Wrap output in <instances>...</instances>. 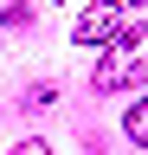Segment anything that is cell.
Instances as JSON below:
<instances>
[{
	"label": "cell",
	"mask_w": 148,
	"mask_h": 155,
	"mask_svg": "<svg viewBox=\"0 0 148 155\" xmlns=\"http://www.w3.org/2000/svg\"><path fill=\"white\" fill-rule=\"evenodd\" d=\"M129 7H135V0H129Z\"/></svg>",
	"instance_id": "cell-5"
},
{
	"label": "cell",
	"mask_w": 148,
	"mask_h": 155,
	"mask_svg": "<svg viewBox=\"0 0 148 155\" xmlns=\"http://www.w3.org/2000/svg\"><path fill=\"white\" fill-rule=\"evenodd\" d=\"M129 0H90V7L77 13V26H71V39L77 45H109V39H122L129 32Z\"/></svg>",
	"instance_id": "cell-2"
},
{
	"label": "cell",
	"mask_w": 148,
	"mask_h": 155,
	"mask_svg": "<svg viewBox=\"0 0 148 155\" xmlns=\"http://www.w3.org/2000/svg\"><path fill=\"white\" fill-rule=\"evenodd\" d=\"M122 129H129V142H142V149H148V97H142V104H129Z\"/></svg>",
	"instance_id": "cell-3"
},
{
	"label": "cell",
	"mask_w": 148,
	"mask_h": 155,
	"mask_svg": "<svg viewBox=\"0 0 148 155\" xmlns=\"http://www.w3.org/2000/svg\"><path fill=\"white\" fill-rule=\"evenodd\" d=\"M13 155H52V142H39V136H26V142L13 149Z\"/></svg>",
	"instance_id": "cell-4"
},
{
	"label": "cell",
	"mask_w": 148,
	"mask_h": 155,
	"mask_svg": "<svg viewBox=\"0 0 148 155\" xmlns=\"http://www.w3.org/2000/svg\"><path fill=\"white\" fill-rule=\"evenodd\" d=\"M97 84L103 91H135V84H148V19L129 26L122 39H109V52H103V65H97Z\"/></svg>",
	"instance_id": "cell-1"
}]
</instances>
